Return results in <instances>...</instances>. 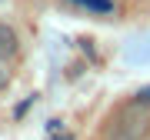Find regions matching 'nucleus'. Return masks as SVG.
<instances>
[{
	"label": "nucleus",
	"mask_w": 150,
	"mask_h": 140,
	"mask_svg": "<svg viewBox=\"0 0 150 140\" xmlns=\"http://www.w3.org/2000/svg\"><path fill=\"white\" fill-rule=\"evenodd\" d=\"M147 130H150V103L144 97H134L107 117L100 140H144Z\"/></svg>",
	"instance_id": "f257e3e1"
},
{
	"label": "nucleus",
	"mask_w": 150,
	"mask_h": 140,
	"mask_svg": "<svg viewBox=\"0 0 150 140\" xmlns=\"http://www.w3.org/2000/svg\"><path fill=\"white\" fill-rule=\"evenodd\" d=\"M17 50H20V40H17L13 27L0 23V60H10V57H17Z\"/></svg>",
	"instance_id": "f03ea898"
},
{
	"label": "nucleus",
	"mask_w": 150,
	"mask_h": 140,
	"mask_svg": "<svg viewBox=\"0 0 150 140\" xmlns=\"http://www.w3.org/2000/svg\"><path fill=\"white\" fill-rule=\"evenodd\" d=\"M74 4H80V7H90V10H97V13H107L110 7H113V0H74Z\"/></svg>",
	"instance_id": "7ed1b4c3"
},
{
	"label": "nucleus",
	"mask_w": 150,
	"mask_h": 140,
	"mask_svg": "<svg viewBox=\"0 0 150 140\" xmlns=\"http://www.w3.org/2000/svg\"><path fill=\"white\" fill-rule=\"evenodd\" d=\"M137 97H144V100L150 103V87H144V90H137Z\"/></svg>",
	"instance_id": "20e7f679"
}]
</instances>
